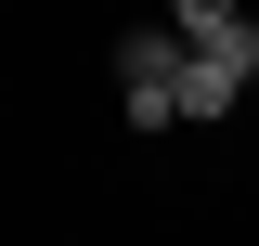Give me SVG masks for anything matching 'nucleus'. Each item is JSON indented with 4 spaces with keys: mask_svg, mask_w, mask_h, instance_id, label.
Here are the masks:
<instances>
[{
    "mask_svg": "<svg viewBox=\"0 0 259 246\" xmlns=\"http://www.w3.org/2000/svg\"><path fill=\"white\" fill-rule=\"evenodd\" d=\"M168 26H182V39H233V26H246V0H168Z\"/></svg>",
    "mask_w": 259,
    "mask_h": 246,
    "instance_id": "nucleus-3",
    "label": "nucleus"
},
{
    "mask_svg": "<svg viewBox=\"0 0 259 246\" xmlns=\"http://www.w3.org/2000/svg\"><path fill=\"white\" fill-rule=\"evenodd\" d=\"M246 78H259V13H246L233 39H194V65H182V117H233Z\"/></svg>",
    "mask_w": 259,
    "mask_h": 246,
    "instance_id": "nucleus-2",
    "label": "nucleus"
},
{
    "mask_svg": "<svg viewBox=\"0 0 259 246\" xmlns=\"http://www.w3.org/2000/svg\"><path fill=\"white\" fill-rule=\"evenodd\" d=\"M182 65H194V39H182V26L117 39V104H130V130H168V117H182Z\"/></svg>",
    "mask_w": 259,
    "mask_h": 246,
    "instance_id": "nucleus-1",
    "label": "nucleus"
}]
</instances>
